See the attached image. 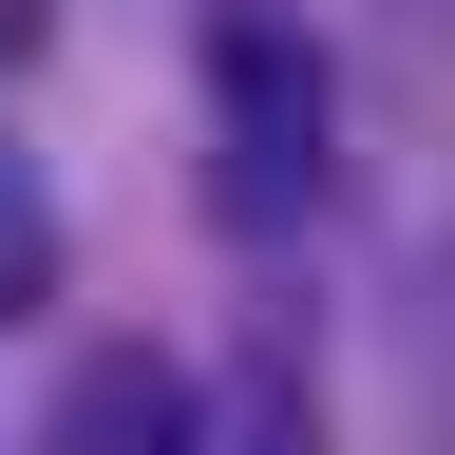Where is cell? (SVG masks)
<instances>
[{
	"instance_id": "obj_1",
	"label": "cell",
	"mask_w": 455,
	"mask_h": 455,
	"mask_svg": "<svg viewBox=\"0 0 455 455\" xmlns=\"http://www.w3.org/2000/svg\"><path fill=\"white\" fill-rule=\"evenodd\" d=\"M190 76H209V228H228V247H304V228H323V190H341V95H323V38L284 20V0H209Z\"/></svg>"
},
{
	"instance_id": "obj_2",
	"label": "cell",
	"mask_w": 455,
	"mask_h": 455,
	"mask_svg": "<svg viewBox=\"0 0 455 455\" xmlns=\"http://www.w3.org/2000/svg\"><path fill=\"white\" fill-rule=\"evenodd\" d=\"M171 455H323V398H304V361L171 379Z\"/></svg>"
},
{
	"instance_id": "obj_3",
	"label": "cell",
	"mask_w": 455,
	"mask_h": 455,
	"mask_svg": "<svg viewBox=\"0 0 455 455\" xmlns=\"http://www.w3.org/2000/svg\"><path fill=\"white\" fill-rule=\"evenodd\" d=\"M57 455H171V361L152 341H95L57 379Z\"/></svg>"
},
{
	"instance_id": "obj_4",
	"label": "cell",
	"mask_w": 455,
	"mask_h": 455,
	"mask_svg": "<svg viewBox=\"0 0 455 455\" xmlns=\"http://www.w3.org/2000/svg\"><path fill=\"white\" fill-rule=\"evenodd\" d=\"M57 304V209H38V171L0 152V323H38Z\"/></svg>"
}]
</instances>
